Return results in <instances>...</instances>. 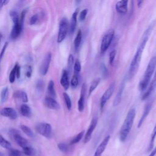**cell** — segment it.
<instances>
[{
  "label": "cell",
  "instance_id": "cell-26",
  "mask_svg": "<svg viewBox=\"0 0 156 156\" xmlns=\"http://www.w3.org/2000/svg\"><path fill=\"white\" fill-rule=\"evenodd\" d=\"M81 41H82V31L81 30L79 29L77 33V35L74 41V46L76 50H77L78 48H79Z\"/></svg>",
  "mask_w": 156,
  "mask_h": 156
},
{
  "label": "cell",
  "instance_id": "cell-44",
  "mask_svg": "<svg viewBox=\"0 0 156 156\" xmlns=\"http://www.w3.org/2000/svg\"><path fill=\"white\" fill-rule=\"evenodd\" d=\"M32 69L30 65H28L26 68V75L27 77H30L32 75Z\"/></svg>",
  "mask_w": 156,
  "mask_h": 156
},
{
  "label": "cell",
  "instance_id": "cell-47",
  "mask_svg": "<svg viewBox=\"0 0 156 156\" xmlns=\"http://www.w3.org/2000/svg\"><path fill=\"white\" fill-rule=\"evenodd\" d=\"M21 76V67L20 65H17V68H16V77L19 79Z\"/></svg>",
  "mask_w": 156,
  "mask_h": 156
},
{
  "label": "cell",
  "instance_id": "cell-39",
  "mask_svg": "<svg viewBox=\"0 0 156 156\" xmlns=\"http://www.w3.org/2000/svg\"><path fill=\"white\" fill-rule=\"evenodd\" d=\"M81 70V64L79 62V60H76V61L74 63V71L75 73H78Z\"/></svg>",
  "mask_w": 156,
  "mask_h": 156
},
{
  "label": "cell",
  "instance_id": "cell-13",
  "mask_svg": "<svg viewBox=\"0 0 156 156\" xmlns=\"http://www.w3.org/2000/svg\"><path fill=\"white\" fill-rule=\"evenodd\" d=\"M44 104L48 108L52 110H58L60 108V104L55 99L50 96H47L44 99Z\"/></svg>",
  "mask_w": 156,
  "mask_h": 156
},
{
  "label": "cell",
  "instance_id": "cell-2",
  "mask_svg": "<svg viewBox=\"0 0 156 156\" xmlns=\"http://www.w3.org/2000/svg\"><path fill=\"white\" fill-rule=\"evenodd\" d=\"M136 110L135 108H131L122 123L119 132V139L121 141H125L130 132L132 127L133 126L134 119L135 118Z\"/></svg>",
  "mask_w": 156,
  "mask_h": 156
},
{
  "label": "cell",
  "instance_id": "cell-4",
  "mask_svg": "<svg viewBox=\"0 0 156 156\" xmlns=\"http://www.w3.org/2000/svg\"><path fill=\"white\" fill-rule=\"evenodd\" d=\"M114 35H115V30L113 29H110L108 30L104 35L101 41V47H100L101 53L102 54H104L107 50V49L109 48L112 41V40L114 37Z\"/></svg>",
  "mask_w": 156,
  "mask_h": 156
},
{
  "label": "cell",
  "instance_id": "cell-46",
  "mask_svg": "<svg viewBox=\"0 0 156 156\" xmlns=\"http://www.w3.org/2000/svg\"><path fill=\"white\" fill-rule=\"evenodd\" d=\"M7 46H8V42H5V44H4L3 47H2V51H1V60H2V59L3 55L4 54V52L6 50V48H7Z\"/></svg>",
  "mask_w": 156,
  "mask_h": 156
},
{
  "label": "cell",
  "instance_id": "cell-18",
  "mask_svg": "<svg viewBox=\"0 0 156 156\" xmlns=\"http://www.w3.org/2000/svg\"><path fill=\"white\" fill-rule=\"evenodd\" d=\"M60 84L65 90H67L69 87V81L68 77V73L66 70L64 69L62 71L61 79H60Z\"/></svg>",
  "mask_w": 156,
  "mask_h": 156
},
{
  "label": "cell",
  "instance_id": "cell-8",
  "mask_svg": "<svg viewBox=\"0 0 156 156\" xmlns=\"http://www.w3.org/2000/svg\"><path fill=\"white\" fill-rule=\"evenodd\" d=\"M115 88V82H113L108 88L105 90L104 93L102 94V97L101 98V101H100V107L101 109L102 110L105 104H106L107 101L111 98Z\"/></svg>",
  "mask_w": 156,
  "mask_h": 156
},
{
  "label": "cell",
  "instance_id": "cell-25",
  "mask_svg": "<svg viewBox=\"0 0 156 156\" xmlns=\"http://www.w3.org/2000/svg\"><path fill=\"white\" fill-rule=\"evenodd\" d=\"M9 88L7 87H4L1 93V103L3 104L5 102L9 97Z\"/></svg>",
  "mask_w": 156,
  "mask_h": 156
},
{
  "label": "cell",
  "instance_id": "cell-30",
  "mask_svg": "<svg viewBox=\"0 0 156 156\" xmlns=\"http://www.w3.org/2000/svg\"><path fill=\"white\" fill-rule=\"evenodd\" d=\"M20 129H21V130L28 136L29 137H34V132H32V130L27 126L25 125H21L20 126Z\"/></svg>",
  "mask_w": 156,
  "mask_h": 156
},
{
  "label": "cell",
  "instance_id": "cell-50",
  "mask_svg": "<svg viewBox=\"0 0 156 156\" xmlns=\"http://www.w3.org/2000/svg\"><path fill=\"white\" fill-rule=\"evenodd\" d=\"M144 1V0H137V4H138V7H140L142 5Z\"/></svg>",
  "mask_w": 156,
  "mask_h": 156
},
{
  "label": "cell",
  "instance_id": "cell-16",
  "mask_svg": "<svg viewBox=\"0 0 156 156\" xmlns=\"http://www.w3.org/2000/svg\"><path fill=\"white\" fill-rule=\"evenodd\" d=\"M129 0H120L115 5L117 12L120 14H125L127 12Z\"/></svg>",
  "mask_w": 156,
  "mask_h": 156
},
{
  "label": "cell",
  "instance_id": "cell-36",
  "mask_svg": "<svg viewBox=\"0 0 156 156\" xmlns=\"http://www.w3.org/2000/svg\"><path fill=\"white\" fill-rule=\"evenodd\" d=\"M23 152L22 153L21 151L16 149H10L9 153L8 156H24Z\"/></svg>",
  "mask_w": 156,
  "mask_h": 156
},
{
  "label": "cell",
  "instance_id": "cell-48",
  "mask_svg": "<svg viewBox=\"0 0 156 156\" xmlns=\"http://www.w3.org/2000/svg\"><path fill=\"white\" fill-rule=\"evenodd\" d=\"M156 155V146L152 149L151 151V152L149 155V156H155Z\"/></svg>",
  "mask_w": 156,
  "mask_h": 156
},
{
  "label": "cell",
  "instance_id": "cell-17",
  "mask_svg": "<svg viewBox=\"0 0 156 156\" xmlns=\"http://www.w3.org/2000/svg\"><path fill=\"white\" fill-rule=\"evenodd\" d=\"M23 29V25L20 23V21L13 23L11 33L10 37L12 39H16L20 35Z\"/></svg>",
  "mask_w": 156,
  "mask_h": 156
},
{
  "label": "cell",
  "instance_id": "cell-23",
  "mask_svg": "<svg viewBox=\"0 0 156 156\" xmlns=\"http://www.w3.org/2000/svg\"><path fill=\"white\" fill-rule=\"evenodd\" d=\"M13 97L16 99L21 100L23 102H27L28 101V97L27 93L24 91L18 90L13 93Z\"/></svg>",
  "mask_w": 156,
  "mask_h": 156
},
{
  "label": "cell",
  "instance_id": "cell-33",
  "mask_svg": "<svg viewBox=\"0 0 156 156\" xmlns=\"http://www.w3.org/2000/svg\"><path fill=\"white\" fill-rule=\"evenodd\" d=\"M23 152L24 153V155H26L28 156H34L35 155V151L30 145L23 148Z\"/></svg>",
  "mask_w": 156,
  "mask_h": 156
},
{
  "label": "cell",
  "instance_id": "cell-19",
  "mask_svg": "<svg viewBox=\"0 0 156 156\" xmlns=\"http://www.w3.org/2000/svg\"><path fill=\"white\" fill-rule=\"evenodd\" d=\"M124 87H125V81L124 80L121 83V84L119 87V90H118V91L116 94V97L114 99V101H113V105L114 106H116V105H119V103L121 102L122 94V92H123V90L124 89Z\"/></svg>",
  "mask_w": 156,
  "mask_h": 156
},
{
  "label": "cell",
  "instance_id": "cell-3",
  "mask_svg": "<svg viewBox=\"0 0 156 156\" xmlns=\"http://www.w3.org/2000/svg\"><path fill=\"white\" fill-rule=\"evenodd\" d=\"M156 67V57H152L149 60L143 78L139 83V89L141 92H144L148 87L151 79H152L153 74L155 72Z\"/></svg>",
  "mask_w": 156,
  "mask_h": 156
},
{
  "label": "cell",
  "instance_id": "cell-10",
  "mask_svg": "<svg viewBox=\"0 0 156 156\" xmlns=\"http://www.w3.org/2000/svg\"><path fill=\"white\" fill-rule=\"evenodd\" d=\"M51 53L48 52L41 62L40 67V73L42 76H45L48 73L51 60Z\"/></svg>",
  "mask_w": 156,
  "mask_h": 156
},
{
  "label": "cell",
  "instance_id": "cell-29",
  "mask_svg": "<svg viewBox=\"0 0 156 156\" xmlns=\"http://www.w3.org/2000/svg\"><path fill=\"white\" fill-rule=\"evenodd\" d=\"M0 145L1 146V147L7 149H12V145L10 144V142H9L7 140H5L4 138H3V136L2 135H1L0 136Z\"/></svg>",
  "mask_w": 156,
  "mask_h": 156
},
{
  "label": "cell",
  "instance_id": "cell-11",
  "mask_svg": "<svg viewBox=\"0 0 156 156\" xmlns=\"http://www.w3.org/2000/svg\"><path fill=\"white\" fill-rule=\"evenodd\" d=\"M97 122H98V118H94L92 119V120L90 122V126L88 128V130L87 131V133L85 135V137H84V139H83V143H87L91 140L92 133H93L95 127H96Z\"/></svg>",
  "mask_w": 156,
  "mask_h": 156
},
{
  "label": "cell",
  "instance_id": "cell-1",
  "mask_svg": "<svg viewBox=\"0 0 156 156\" xmlns=\"http://www.w3.org/2000/svg\"><path fill=\"white\" fill-rule=\"evenodd\" d=\"M154 24H151L148 26V27L145 30L144 32L143 33L140 43L139 44V46L137 48V50L132 60V62L130 63L128 74H127V79L129 80H131L136 74L137 73L138 69L140 66V63L141 59L142 54L143 52V50L146 46V44L147 43V41H148L149 35L152 32V30L153 29Z\"/></svg>",
  "mask_w": 156,
  "mask_h": 156
},
{
  "label": "cell",
  "instance_id": "cell-9",
  "mask_svg": "<svg viewBox=\"0 0 156 156\" xmlns=\"http://www.w3.org/2000/svg\"><path fill=\"white\" fill-rule=\"evenodd\" d=\"M156 88V71L153 76L152 79H151L148 87H147L146 90L143 92L141 96V99L145 100L155 90Z\"/></svg>",
  "mask_w": 156,
  "mask_h": 156
},
{
  "label": "cell",
  "instance_id": "cell-14",
  "mask_svg": "<svg viewBox=\"0 0 156 156\" xmlns=\"http://www.w3.org/2000/svg\"><path fill=\"white\" fill-rule=\"evenodd\" d=\"M1 115L11 119H16L18 118V114L16 110L12 107H4L2 108Z\"/></svg>",
  "mask_w": 156,
  "mask_h": 156
},
{
  "label": "cell",
  "instance_id": "cell-42",
  "mask_svg": "<svg viewBox=\"0 0 156 156\" xmlns=\"http://www.w3.org/2000/svg\"><path fill=\"white\" fill-rule=\"evenodd\" d=\"M37 21H38V15L37 14H35V15H32L30 17V20H29V23L30 25H34V24H36Z\"/></svg>",
  "mask_w": 156,
  "mask_h": 156
},
{
  "label": "cell",
  "instance_id": "cell-52",
  "mask_svg": "<svg viewBox=\"0 0 156 156\" xmlns=\"http://www.w3.org/2000/svg\"><path fill=\"white\" fill-rule=\"evenodd\" d=\"M21 1H24V0H21Z\"/></svg>",
  "mask_w": 156,
  "mask_h": 156
},
{
  "label": "cell",
  "instance_id": "cell-6",
  "mask_svg": "<svg viewBox=\"0 0 156 156\" xmlns=\"http://www.w3.org/2000/svg\"><path fill=\"white\" fill-rule=\"evenodd\" d=\"M68 30V21L64 18L61 20L59 24V30L57 36V43L62 42L65 38Z\"/></svg>",
  "mask_w": 156,
  "mask_h": 156
},
{
  "label": "cell",
  "instance_id": "cell-40",
  "mask_svg": "<svg viewBox=\"0 0 156 156\" xmlns=\"http://www.w3.org/2000/svg\"><path fill=\"white\" fill-rule=\"evenodd\" d=\"M116 50H113L110 52V53L109 54V62H110V65L113 64V61L115 58V56H116Z\"/></svg>",
  "mask_w": 156,
  "mask_h": 156
},
{
  "label": "cell",
  "instance_id": "cell-20",
  "mask_svg": "<svg viewBox=\"0 0 156 156\" xmlns=\"http://www.w3.org/2000/svg\"><path fill=\"white\" fill-rule=\"evenodd\" d=\"M20 113L22 116L26 118H30L32 116V110L31 108L27 104H22L20 107Z\"/></svg>",
  "mask_w": 156,
  "mask_h": 156
},
{
  "label": "cell",
  "instance_id": "cell-24",
  "mask_svg": "<svg viewBox=\"0 0 156 156\" xmlns=\"http://www.w3.org/2000/svg\"><path fill=\"white\" fill-rule=\"evenodd\" d=\"M47 91H48V94L49 96L52 97L53 98H56V92H55V90L54 82L52 80H51L48 83Z\"/></svg>",
  "mask_w": 156,
  "mask_h": 156
},
{
  "label": "cell",
  "instance_id": "cell-28",
  "mask_svg": "<svg viewBox=\"0 0 156 156\" xmlns=\"http://www.w3.org/2000/svg\"><path fill=\"white\" fill-rule=\"evenodd\" d=\"M155 138H156V122H155L154 127V129L152 130V132L151 133V140H150V143H149V146L148 151H152V150Z\"/></svg>",
  "mask_w": 156,
  "mask_h": 156
},
{
  "label": "cell",
  "instance_id": "cell-53",
  "mask_svg": "<svg viewBox=\"0 0 156 156\" xmlns=\"http://www.w3.org/2000/svg\"><path fill=\"white\" fill-rule=\"evenodd\" d=\"M93 156H96V155H93Z\"/></svg>",
  "mask_w": 156,
  "mask_h": 156
},
{
  "label": "cell",
  "instance_id": "cell-45",
  "mask_svg": "<svg viewBox=\"0 0 156 156\" xmlns=\"http://www.w3.org/2000/svg\"><path fill=\"white\" fill-rule=\"evenodd\" d=\"M44 87V83L41 80H38L37 83V88L38 90H41L43 89Z\"/></svg>",
  "mask_w": 156,
  "mask_h": 156
},
{
  "label": "cell",
  "instance_id": "cell-5",
  "mask_svg": "<svg viewBox=\"0 0 156 156\" xmlns=\"http://www.w3.org/2000/svg\"><path fill=\"white\" fill-rule=\"evenodd\" d=\"M36 131L41 135L47 138H51L52 135V127L47 122H41L35 126Z\"/></svg>",
  "mask_w": 156,
  "mask_h": 156
},
{
  "label": "cell",
  "instance_id": "cell-38",
  "mask_svg": "<svg viewBox=\"0 0 156 156\" xmlns=\"http://www.w3.org/2000/svg\"><path fill=\"white\" fill-rule=\"evenodd\" d=\"M58 148L63 152H66L68 151V145L64 143H60L57 145Z\"/></svg>",
  "mask_w": 156,
  "mask_h": 156
},
{
  "label": "cell",
  "instance_id": "cell-43",
  "mask_svg": "<svg viewBox=\"0 0 156 156\" xmlns=\"http://www.w3.org/2000/svg\"><path fill=\"white\" fill-rule=\"evenodd\" d=\"M101 69L102 74L104 75V77H107L108 76V70L105 66V65L104 63H102L101 65Z\"/></svg>",
  "mask_w": 156,
  "mask_h": 156
},
{
  "label": "cell",
  "instance_id": "cell-37",
  "mask_svg": "<svg viewBox=\"0 0 156 156\" xmlns=\"http://www.w3.org/2000/svg\"><path fill=\"white\" fill-rule=\"evenodd\" d=\"M73 65H74V57L73 55L70 54L68 57V70L70 71H71L73 67Z\"/></svg>",
  "mask_w": 156,
  "mask_h": 156
},
{
  "label": "cell",
  "instance_id": "cell-41",
  "mask_svg": "<svg viewBox=\"0 0 156 156\" xmlns=\"http://www.w3.org/2000/svg\"><path fill=\"white\" fill-rule=\"evenodd\" d=\"M87 12H88V10L87 9H83V10H82L80 13V15H79V20L82 21H84L86 16H87Z\"/></svg>",
  "mask_w": 156,
  "mask_h": 156
},
{
  "label": "cell",
  "instance_id": "cell-21",
  "mask_svg": "<svg viewBox=\"0 0 156 156\" xmlns=\"http://www.w3.org/2000/svg\"><path fill=\"white\" fill-rule=\"evenodd\" d=\"M151 105H152V102H148L146 106H145V108H144V112H143V113L141 116V118H140L139 122H138V128L140 127L143 124V122H144V121L145 120L146 118L147 117V115L149 114V111L151 110Z\"/></svg>",
  "mask_w": 156,
  "mask_h": 156
},
{
  "label": "cell",
  "instance_id": "cell-12",
  "mask_svg": "<svg viewBox=\"0 0 156 156\" xmlns=\"http://www.w3.org/2000/svg\"><path fill=\"white\" fill-rule=\"evenodd\" d=\"M86 84L83 83L81 87L80 90V98L78 101L77 104H78V110L80 112H82L84 110V106H85V94H86Z\"/></svg>",
  "mask_w": 156,
  "mask_h": 156
},
{
  "label": "cell",
  "instance_id": "cell-27",
  "mask_svg": "<svg viewBox=\"0 0 156 156\" xmlns=\"http://www.w3.org/2000/svg\"><path fill=\"white\" fill-rule=\"evenodd\" d=\"M100 81H101V78L100 77L96 78L95 79H94L93 80V82L90 84V88H89V90H88V95L89 96L91 95V94L93 92V91L96 88V87L99 84Z\"/></svg>",
  "mask_w": 156,
  "mask_h": 156
},
{
  "label": "cell",
  "instance_id": "cell-31",
  "mask_svg": "<svg viewBox=\"0 0 156 156\" xmlns=\"http://www.w3.org/2000/svg\"><path fill=\"white\" fill-rule=\"evenodd\" d=\"M17 65L18 63H16V65H15V66L13 68V69H12L10 74H9V80L10 83H13L15 80V78L16 77V68H17Z\"/></svg>",
  "mask_w": 156,
  "mask_h": 156
},
{
  "label": "cell",
  "instance_id": "cell-49",
  "mask_svg": "<svg viewBox=\"0 0 156 156\" xmlns=\"http://www.w3.org/2000/svg\"><path fill=\"white\" fill-rule=\"evenodd\" d=\"M8 0H0V5H1V8L3 7V5H5Z\"/></svg>",
  "mask_w": 156,
  "mask_h": 156
},
{
  "label": "cell",
  "instance_id": "cell-35",
  "mask_svg": "<svg viewBox=\"0 0 156 156\" xmlns=\"http://www.w3.org/2000/svg\"><path fill=\"white\" fill-rule=\"evenodd\" d=\"M71 86L72 88H75L77 87L78 84H79V78H78V73H75L73 75V76L71 78Z\"/></svg>",
  "mask_w": 156,
  "mask_h": 156
},
{
  "label": "cell",
  "instance_id": "cell-32",
  "mask_svg": "<svg viewBox=\"0 0 156 156\" xmlns=\"http://www.w3.org/2000/svg\"><path fill=\"white\" fill-rule=\"evenodd\" d=\"M63 99L65 100V102L68 110H70L72 107V103H71V100L69 96L66 93H63Z\"/></svg>",
  "mask_w": 156,
  "mask_h": 156
},
{
  "label": "cell",
  "instance_id": "cell-15",
  "mask_svg": "<svg viewBox=\"0 0 156 156\" xmlns=\"http://www.w3.org/2000/svg\"><path fill=\"white\" fill-rule=\"evenodd\" d=\"M110 139V135H107L106 136L103 140L101 142V143L99 144V146H98V147L96 149V151L94 152V155L96 156H101V155L102 154V153L104 152L108 142L109 140Z\"/></svg>",
  "mask_w": 156,
  "mask_h": 156
},
{
  "label": "cell",
  "instance_id": "cell-34",
  "mask_svg": "<svg viewBox=\"0 0 156 156\" xmlns=\"http://www.w3.org/2000/svg\"><path fill=\"white\" fill-rule=\"evenodd\" d=\"M84 134V131H82L80 132V133H79L78 134H77L70 141V144L72 145V144H76L77 143H79L81 139L83 137V135Z\"/></svg>",
  "mask_w": 156,
  "mask_h": 156
},
{
  "label": "cell",
  "instance_id": "cell-51",
  "mask_svg": "<svg viewBox=\"0 0 156 156\" xmlns=\"http://www.w3.org/2000/svg\"><path fill=\"white\" fill-rule=\"evenodd\" d=\"M75 1H76V3L77 4H79L81 2V1H82V0H75Z\"/></svg>",
  "mask_w": 156,
  "mask_h": 156
},
{
  "label": "cell",
  "instance_id": "cell-7",
  "mask_svg": "<svg viewBox=\"0 0 156 156\" xmlns=\"http://www.w3.org/2000/svg\"><path fill=\"white\" fill-rule=\"evenodd\" d=\"M9 133L12 136L15 141L18 144V145L20 146L22 149L30 145L28 141L25 138L22 136L20 132L16 129H11L9 131Z\"/></svg>",
  "mask_w": 156,
  "mask_h": 156
},
{
  "label": "cell",
  "instance_id": "cell-22",
  "mask_svg": "<svg viewBox=\"0 0 156 156\" xmlns=\"http://www.w3.org/2000/svg\"><path fill=\"white\" fill-rule=\"evenodd\" d=\"M77 10H76L72 15L71 21H70V24H69V31L70 33L72 34L74 33L76 25H77Z\"/></svg>",
  "mask_w": 156,
  "mask_h": 156
}]
</instances>
